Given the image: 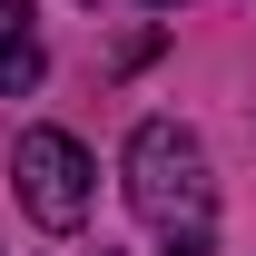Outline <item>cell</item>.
I'll return each instance as SVG.
<instances>
[{
  "mask_svg": "<svg viewBox=\"0 0 256 256\" xmlns=\"http://www.w3.org/2000/svg\"><path fill=\"white\" fill-rule=\"evenodd\" d=\"M128 207L158 226L168 246H207L217 178H207L197 128H178V118H138V138H128Z\"/></svg>",
  "mask_w": 256,
  "mask_h": 256,
  "instance_id": "obj_1",
  "label": "cell"
},
{
  "mask_svg": "<svg viewBox=\"0 0 256 256\" xmlns=\"http://www.w3.org/2000/svg\"><path fill=\"white\" fill-rule=\"evenodd\" d=\"M40 30H30V0H0V98H20V89H40Z\"/></svg>",
  "mask_w": 256,
  "mask_h": 256,
  "instance_id": "obj_3",
  "label": "cell"
},
{
  "mask_svg": "<svg viewBox=\"0 0 256 256\" xmlns=\"http://www.w3.org/2000/svg\"><path fill=\"white\" fill-rule=\"evenodd\" d=\"M10 178H20V207H30L40 226H60V236L89 217V188H98L89 148H79L69 128H20V148H10Z\"/></svg>",
  "mask_w": 256,
  "mask_h": 256,
  "instance_id": "obj_2",
  "label": "cell"
},
{
  "mask_svg": "<svg viewBox=\"0 0 256 256\" xmlns=\"http://www.w3.org/2000/svg\"><path fill=\"white\" fill-rule=\"evenodd\" d=\"M178 256H207V246H178Z\"/></svg>",
  "mask_w": 256,
  "mask_h": 256,
  "instance_id": "obj_4",
  "label": "cell"
}]
</instances>
